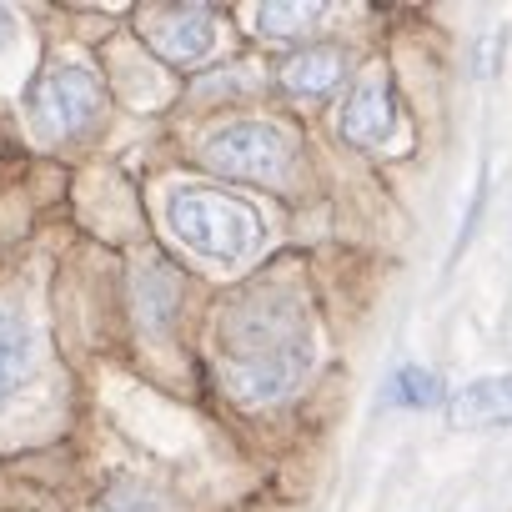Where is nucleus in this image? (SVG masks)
<instances>
[{
    "instance_id": "3",
    "label": "nucleus",
    "mask_w": 512,
    "mask_h": 512,
    "mask_svg": "<svg viewBox=\"0 0 512 512\" xmlns=\"http://www.w3.org/2000/svg\"><path fill=\"white\" fill-rule=\"evenodd\" d=\"M26 111H31V126L51 141L81 136L101 116V76L76 56L46 61L26 86Z\"/></svg>"
},
{
    "instance_id": "14",
    "label": "nucleus",
    "mask_w": 512,
    "mask_h": 512,
    "mask_svg": "<svg viewBox=\"0 0 512 512\" xmlns=\"http://www.w3.org/2000/svg\"><path fill=\"white\" fill-rule=\"evenodd\" d=\"M11 41H16V16H11L6 6H0V51H6Z\"/></svg>"
},
{
    "instance_id": "6",
    "label": "nucleus",
    "mask_w": 512,
    "mask_h": 512,
    "mask_svg": "<svg viewBox=\"0 0 512 512\" xmlns=\"http://www.w3.org/2000/svg\"><path fill=\"white\" fill-rule=\"evenodd\" d=\"M141 36L171 66H196L216 46V11L206 6H151L141 16Z\"/></svg>"
},
{
    "instance_id": "9",
    "label": "nucleus",
    "mask_w": 512,
    "mask_h": 512,
    "mask_svg": "<svg viewBox=\"0 0 512 512\" xmlns=\"http://www.w3.org/2000/svg\"><path fill=\"white\" fill-rule=\"evenodd\" d=\"M31 352H36V337H31V322L11 307H0V407H6L26 377H31Z\"/></svg>"
},
{
    "instance_id": "12",
    "label": "nucleus",
    "mask_w": 512,
    "mask_h": 512,
    "mask_svg": "<svg viewBox=\"0 0 512 512\" xmlns=\"http://www.w3.org/2000/svg\"><path fill=\"white\" fill-rule=\"evenodd\" d=\"M387 402L392 407H412V412L437 407L442 402V377L427 372V367H397L392 382H387Z\"/></svg>"
},
{
    "instance_id": "5",
    "label": "nucleus",
    "mask_w": 512,
    "mask_h": 512,
    "mask_svg": "<svg viewBox=\"0 0 512 512\" xmlns=\"http://www.w3.org/2000/svg\"><path fill=\"white\" fill-rule=\"evenodd\" d=\"M337 131L362 151H382L397 136V86H392V71L382 61L357 71V81L347 91V106L337 116Z\"/></svg>"
},
{
    "instance_id": "13",
    "label": "nucleus",
    "mask_w": 512,
    "mask_h": 512,
    "mask_svg": "<svg viewBox=\"0 0 512 512\" xmlns=\"http://www.w3.org/2000/svg\"><path fill=\"white\" fill-rule=\"evenodd\" d=\"M96 512H161V497H156L146 482L121 477V482H111V487H106V497H101V507H96Z\"/></svg>"
},
{
    "instance_id": "2",
    "label": "nucleus",
    "mask_w": 512,
    "mask_h": 512,
    "mask_svg": "<svg viewBox=\"0 0 512 512\" xmlns=\"http://www.w3.org/2000/svg\"><path fill=\"white\" fill-rule=\"evenodd\" d=\"M166 226L176 231L181 246H191L206 262L236 267L262 241V216H256L241 196L206 191V186H176L166 196Z\"/></svg>"
},
{
    "instance_id": "4",
    "label": "nucleus",
    "mask_w": 512,
    "mask_h": 512,
    "mask_svg": "<svg viewBox=\"0 0 512 512\" xmlns=\"http://www.w3.org/2000/svg\"><path fill=\"white\" fill-rule=\"evenodd\" d=\"M201 156L236 181H256V186H277L292 171V136L272 121H231L221 131L206 136Z\"/></svg>"
},
{
    "instance_id": "7",
    "label": "nucleus",
    "mask_w": 512,
    "mask_h": 512,
    "mask_svg": "<svg viewBox=\"0 0 512 512\" xmlns=\"http://www.w3.org/2000/svg\"><path fill=\"white\" fill-rule=\"evenodd\" d=\"M442 417H447L452 432H497V427H512V372L467 382L462 392L447 397Z\"/></svg>"
},
{
    "instance_id": "11",
    "label": "nucleus",
    "mask_w": 512,
    "mask_h": 512,
    "mask_svg": "<svg viewBox=\"0 0 512 512\" xmlns=\"http://www.w3.org/2000/svg\"><path fill=\"white\" fill-rule=\"evenodd\" d=\"M256 36L262 41H292V36H307L317 21H322V6H302V0H272V6H256Z\"/></svg>"
},
{
    "instance_id": "8",
    "label": "nucleus",
    "mask_w": 512,
    "mask_h": 512,
    "mask_svg": "<svg viewBox=\"0 0 512 512\" xmlns=\"http://www.w3.org/2000/svg\"><path fill=\"white\" fill-rule=\"evenodd\" d=\"M347 81V51L342 46H302L282 61V86L302 101H317Z\"/></svg>"
},
{
    "instance_id": "1",
    "label": "nucleus",
    "mask_w": 512,
    "mask_h": 512,
    "mask_svg": "<svg viewBox=\"0 0 512 512\" xmlns=\"http://www.w3.org/2000/svg\"><path fill=\"white\" fill-rule=\"evenodd\" d=\"M216 352L226 382L246 402H282L302 387L317 357L312 307L287 282H251L216 317Z\"/></svg>"
},
{
    "instance_id": "10",
    "label": "nucleus",
    "mask_w": 512,
    "mask_h": 512,
    "mask_svg": "<svg viewBox=\"0 0 512 512\" xmlns=\"http://www.w3.org/2000/svg\"><path fill=\"white\" fill-rule=\"evenodd\" d=\"M181 307V282L166 262H146L136 272V312H141V327L146 332H166L171 317Z\"/></svg>"
}]
</instances>
